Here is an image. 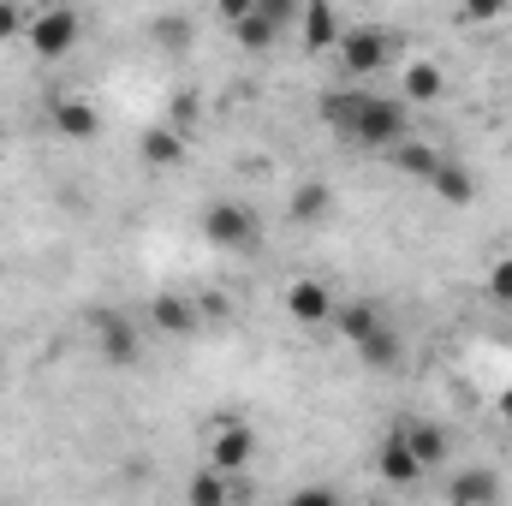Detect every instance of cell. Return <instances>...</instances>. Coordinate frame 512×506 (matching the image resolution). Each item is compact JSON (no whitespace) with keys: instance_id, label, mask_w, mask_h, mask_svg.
<instances>
[{"instance_id":"1","label":"cell","mask_w":512,"mask_h":506,"mask_svg":"<svg viewBox=\"0 0 512 506\" xmlns=\"http://www.w3.org/2000/svg\"><path fill=\"white\" fill-rule=\"evenodd\" d=\"M322 126L358 149H387L411 131V102L405 96H382L370 84H340L322 96Z\"/></svg>"},{"instance_id":"2","label":"cell","mask_w":512,"mask_h":506,"mask_svg":"<svg viewBox=\"0 0 512 506\" xmlns=\"http://www.w3.org/2000/svg\"><path fill=\"white\" fill-rule=\"evenodd\" d=\"M334 54L346 66V78L364 84V78H376V72H387L399 60V42H393V30H382V24H346L340 42H334Z\"/></svg>"},{"instance_id":"3","label":"cell","mask_w":512,"mask_h":506,"mask_svg":"<svg viewBox=\"0 0 512 506\" xmlns=\"http://www.w3.org/2000/svg\"><path fill=\"white\" fill-rule=\"evenodd\" d=\"M197 233H203L215 251H251L256 239H262V227H256V215L245 203H203Z\"/></svg>"},{"instance_id":"4","label":"cell","mask_w":512,"mask_h":506,"mask_svg":"<svg viewBox=\"0 0 512 506\" xmlns=\"http://www.w3.org/2000/svg\"><path fill=\"white\" fill-rule=\"evenodd\" d=\"M96 346H102V364H114V370H137V358H143V334L120 310L96 316Z\"/></svg>"},{"instance_id":"5","label":"cell","mask_w":512,"mask_h":506,"mask_svg":"<svg viewBox=\"0 0 512 506\" xmlns=\"http://www.w3.org/2000/svg\"><path fill=\"white\" fill-rule=\"evenodd\" d=\"M24 36H30L36 60H66V54L78 48V12H72V6H48Z\"/></svg>"},{"instance_id":"6","label":"cell","mask_w":512,"mask_h":506,"mask_svg":"<svg viewBox=\"0 0 512 506\" xmlns=\"http://www.w3.org/2000/svg\"><path fill=\"white\" fill-rule=\"evenodd\" d=\"M251 459H256V429L239 423V417H221L215 435H209V465L215 471H245Z\"/></svg>"},{"instance_id":"7","label":"cell","mask_w":512,"mask_h":506,"mask_svg":"<svg viewBox=\"0 0 512 506\" xmlns=\"http://www.w3.org/2000/svg\"><path fill=\"white\" fill-rule=\"evenodd\" d=\"M286 316L298 328H322V322H334V292L322 280H292L286 286Z\"/></svg>"},{"instance_id":"8","label":"cell","mask_w":512,"mask_h":506,"mask_svg":"<svg viewBox=\"0 0 512 506\" xmlns=\"http://www.w3.org/2000/svg\"><path fill=\"white\" fill-rule=\"evenodd\" d=\"M358 364H364V370H376V376H393V370L405 364V340H399V328H393L387 316L364 334V340H358Z\"/></svg>"},{"instance_id":"9","label":"cell","mask_w":512,"mask_h":506,"mask_svg":"<svg viewBox=\"0 0 512 506\" xmlns=\"http://www.w3.org/2000/svg\"><path fill=\"white\" fill-rule=\"evenodd\" d=\"M376 471H382L387 483H399V489H411V483L423 477V459L411 453V441H405V423H399L382 447H376Z\"/></svg>"},{"instance_id":"10","label":"cell","mask_w":512,"mask_h":506,"mask_svg":"<svg viewBox=\"0 0 512 506\" xmlns=\"http://www.w3.org/2000/svg\"><path fill=\"white\" fill-rule=\"evenodd\" d=\"M298 24H304V48L310 54H334V42H340V12H334V0H304V12H298Z\"/></svg>"},{"instance_id":"11","label":"cell","mask_w":512,"mask_h":506,"mask_svg":"<svg viewBox=\"0 0 512 506\" xmlns=\"http://www.w3.org/2000/svg\"><path fill=\"white\" fill-rule=\"evenodd\" d=\"M399 96H405L411 108H429V102L447 96V72H441L435 60H411V66L399 72Z\"/></svg>"},{"instance_id":"12","label":"cell","mask_w":512,"mask_h":506,"mask_svg":"<svg viewBox=\"0 0 512 506\" xmlns=\"http://www.w3.org/2000/svg\"><path fill=\"white\" fill-rule=\"evenodd\" d=\"M429 191H435L441 203H453V209H471V203H477V179H471V167H465V161H447V155H441V167L429 173Z\"/></svg>"},{"instance_id":"13","label":"cell","mask_w":512,"mask_h":506,"mask_svg":"<svg viewBox=\"0 0 512 506\" xmlns=\"http://www.w3.org/2000/svg\"><path fill=\"white\" fill-rule=\"evenodd\" d=\"M382 155L393 161V173H405V179H423V185H429V173L441 167V149H429V143H417L411 131H405L399 143H387Z\"/></svg>"},{"instance_id":"14","label":"cell","mask_w":512,"mask_h":506,"mask_svg":"<svg viewBox=\"0 0 512 506\" xmlns=\"http://www.w3.org/2000/svg\"><path fill=\"white\" fill-rule=\"evenodd\" d=\"M501 495H507V483L495 471H459V477H447V501L453 506H483V501H501Z\"/></svg>"},{"instance_id":"15","label":"cell","mask_w":512,"mask_h":506,"mask_svg":"<svg viewBox=\"0 0 512 506\" xmlns=\"http://www.w3.org/2000/svg\"><path fill=\"white\" fill-rule=\"evenodd\" d=\"M137 155H143L149 167H179V161H185V131L173 126V120H167V126H149L143 143H137Z\"/></svg>"},{"instance_id":"16","label":"cell","mask_w":512,"mask_h":506,"mask_svg":"<svg viewBox=\"0 0 512 506\" xmlns=\"http://www.w3.org/2000/svg\"><path fill=\"white\" fill-rule=\"evenodd\" d=\"M286 209H292V221H298V227H322V221H328V209H334V191H328L322 179H304V185L292 191V203H286Z\"/></svg>"},{"instance_id":"17","label":"cell","mask_w":512,"mask_h":506,"mask_svg":"<svg viewBox=\"0 0 512 506\" xmlns=\"http://www.w3.org/2000/svg\"><path fill=\"white\" fill-rule=\"evenodd\" d=\"M149 316H155V328H167V334H191V328L203 322V310H197L191 298H179V292H155Z\"/></svg>"},{"instance_id":"18","label":"cell","mask_w":512,"mask_h":506,"mask_svg":"<svg viewBox=\"0 0 512 506\" xmlns=\"http://www.w3.org/2000/svg\"><path fill=\"white\" fill-rule=\"evenodd\" d=\"M405 441H411V453L423 459V471L447 465V453H453V435H447L441 423H405Z\"/></svg>"},{"instance_id":"19","label":"cell","mask_w":512,"mask_h":506,"mask_svg":"<svg viewBox=\"0 0 512 506\" xmlns=\"http://www.w3.org/2000/svg\"><path fill=\"white\" fill-rule=\"evenodd\" d=\"M376 322H382V310H376L370 298H352V304H334V328H340V340H352V346H358V340H364V334H370Z\"/></svg>"},{"instance_id":"20","label":"cell","mask_w":512,"mask_h":506,"mask_svg":"<svg viewBox=\"0 0 512 506\" xmlns=\"http://www.w3.org/2000/svg\"><path fill=\"white\" fill-rule=\"evenodd\" d=\"M280 36H286V30H280L274 18H262L256 6L245 12V18H239V24H233V42H239V48H251V54H262V48H274Z\"/></svg>"},{"instance_id":"21","label":"cell","mask_w":512,"mask_h":506,"mask_svg":"<svg viewBox=\"0 0 512 506\" xmlns=\"http://www.w3.org/2000/svg\"><path fill=\"white\" fill-rule=\"evenodd\" d=\"M54 126L66 131V137H78V143H90V137L102 131V120H96V108H90V102H78V96H72V102H60V108H54Z\"/></svg>"},{"instance_id":"22","label":"cell","mask_w":512,"mask_h":506,"mask_svg":"<svg viewBox=\"0 0 512 506\" xmlns=\"http://www.w3.org/2000/svg\"><path fill=\"white\" fill-rule=\"evenodd\" d=\"M185 495H191L197 506H221V501H227V483H221V471H215V465L203 459V471H197V477L185 483Z\"/></svg>"},{"instance_id":"23","label":"cell","mask_w":512,"mask_h":506,"mask_svg":"<svg viewBox=\"0 0 512 506\" xmlns=\"http://www.w3.org/2000/svg\"><path fill=\"white\" fill-rule=\"evenodd\" d=\"M155 42L179 54V48H191V24L185 18H155Z\"/></svg>"},{"instance_id":"24","label":"cell","mask_w":512,"mask_h":506,"mask_svg":"<svg viewBox=\"0 0 512 506\" xmlns=\"http://www.w3.org/2000/svg\"><path fill=\"white\" fill-rule=\"evenodd\" d=\"M507 12V0H459V18L465 24H495Z\"/></svg>"},{"instance_id":"25","label":"cell","mask_w":512,"mask_h":506,"mask_svg":"<svg viewBox=\"0 0 512 506\" xmlns=\"http://www.w3.org/2000/svg\"><path fill=\"white\" fill-rule=\"evenodd\" d=\"M256 12H262V18H274L280 30H292V24H298V12H304V0H256Z\"/></svg>"},{"instance_id":"26","label":"cell","mask_w":512,"mask_h":506,"mask_svg":"<svg viewBox=\"0 0 512 506\" xmlns=\"http://www.w3.org/2000/svg\"><path fill=\"white\" fill-rule=\"evenodd\" d=\"M489 298H495V304H512V256H501V262L489 268Z\"/></svg>"},{"instance_id":"27","label":"cell","mask_w":512,"mask_h":506,"mask_svg":"<svg viewBox=\"0 0 512 506\" xmlns=\"http://www.w3.org/2000/svg\"><path fill=\"white\" fill-rule=\"evenodd\" d=\"M18 30H24L18 6H12V0H0V42H6V36H18Z\"/></svg>"},{"instance_id":"28","label":"cell","mask_w":512,"mask_h":506,"mask_svg":"<svg viewBox=\"0 0 512 506\" xmlns=\"http://www.w3.org/2000/svg\"><path fill=\"white\" fill-rule=\"evenodd\" d=\"M256 0H215V12H221V18H227V24H239V18H245V12H251Z\"/></svg>"},{"instance_id":"29","label":"cell","mask_w":512,"mask_h":506,"mask_svg":"<svg viewBox=\"0 0 512 506\" xmlns=\"http://www.w3.org/2000/svg\"><path fill=\"white\" fill-rule=\"evenodd\" d=\"M501 417L512 423V387H501Z\"/></svg>"}]
</instances>
